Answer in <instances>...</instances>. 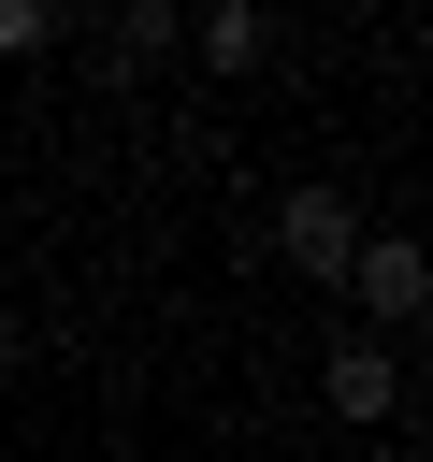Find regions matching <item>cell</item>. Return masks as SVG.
I'll list each match as a JSON object with an SVG mask.
<instances>
[{"label": "cell", "instance_id": "obj_1", "mask_svg": "<svg viewBox=\"0 0 433 462\" xmlns=\"http://www.w3.org/2000/svg\"><path fill=\"white\" fill-rule=\"evenodd\" d=\"M346 245H361V217H346V188H289V202H274V260H289V274H318V289H346Z\"/></svg>", "mask_w": 433, "mask_h": 462}, {"label": "cell", "instance_id": "obj_2", "mask_svg": "<svg viewBox=\"0 0 433 462\" xmlns=\"http://www.w3.org/2000/svg\"><path fill=\"white\" fill-rule=\"evenodd\" d=\"M346 289H361V318H375V332H404V318L433 303V260H419V231H361V245H346Z\"/></svg>", "mask_w": 433, "mask_h": 462}, {"label": "cell", "instance_id": "obj_3", "mask_svg": "<svg viewBox=\"0 0 433 462\" xmlns=\"http://www.w3.org/2000/svg\"><path fill=\"white\" fill-rule=\"evenodd\" d=\"M318 390H332V419H390V404H404V346H390V332H332Z\"/></svg>", "mask_w": 433, "mask_h": 462}, {"label": "cell", "instance_id": "obj_4", "mask_svg": "<svg viewBox=\"0 0 433 462\" xmlns=\"http://www.w3.org/2000/svg\"><path fill=\"white\" fill-rule=\"evenodd\" d=\"M188 43H202L216 72H260V43H274V29H260V0H188Z\"/></svg>", "mask_w": 433, "mask_h": 462}, {"label": "cell", "instance_id": "obj_5", "mask_svg": "<svg viewBox=\"0 0 433 462\" xmlns=\"http://www.w3.org/2000/svg\"><path fill=\"white\" fill-rule=\"evenodd\" d=\"M173 43H188V0H115V72H144Z\"/></svg>", "mask_w": 433, "mask_h": 462}, {"label": "cell", "instance_id": "obj_6", "mask_svg": "<svg viewBox=\"0 0 433 462\" xmlns=\"http://www.w3.org/2000/svg\"><path fill=\"white\" fill-rule=\"evenodd\" d=\"M58 43V0H0V58H43Z\"/></svg>", "mask_w": 433, "mask_h": 462}]
</instances>
